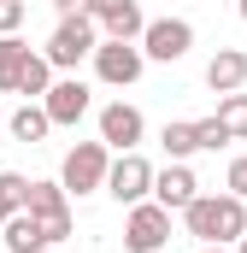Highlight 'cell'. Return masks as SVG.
<instances>
[{"label": "cell", "mask_w": 247, "mask_h": 253, "mask_svg": "<svg viewBox=\"0 0 247 253\" xmlns=\"http://www.w3.org/2000/svg\"><path fill=\"white\" fill-rule=\"evenodd\" d=\"M183 230L200 248H230L236 236H247V200H236V194H194L183 206Z\"/></svg>", "instance_id": "6da1fadb"}, {"label": "cell", "mask_w": 247, "mask_h": 253, "mask_svg": "<svg viewBox=\"0 0 247 253\" xmlns=\"http://www.w3.org/2000/svg\"><path fill=\"white\" fill-rule=\"evenodd\" d=\"M94 47H100V30H94V18H88V12H77V18H59V24H53V36H47L41 59L53 65V71H77Z\"/></svg>", "instance_id": "7a4b0ae2"}, {"label": "cell", "mask_w": 247, "mask_h": 253, "mask_svg": "<svg viewBox=\"0 0 247 253\" xmlns=\"http://www.w3.org/2000/svg\"><path fill=\"white\" fill-rule=\"evenodd\" d=\"M106 165H112V147L106 141H77L71 153H65V165H59V189L65 194H100L106 189Z\"/></svg>", "instance_id": "3957f363"}, {"label": "cell", "mask_w": 247, "mask_h": 253, "mask_svg": "<svg viewBox=\"0 0 247 253\" xmlns=\"http://www.w3.org/2000/svg\"><path fill=\"white\" fill-rule=\"evenodd\" d=\"M135 47H141V59H153V65H177L194 47V24L188 18H147V30L135 36Z\"/></svg>", "instance_id": "277c9868"}, {"label": "cell", "mask_w": 247, "mask_h": 253, "mask_svg": "<svg viewBox=\"0 0 247 253\" xmlns=\"http://www.w3.org/2000/svg\"><path fill=\"white\" fill-rule=\"evenodd\" d=\"M129 218H124V248L129 253H159L171 242V212L159 206V200H135V206H124Z\"/></svg>", "instance_id": "5b68a950"}, {"label": "cell", "mask_w": 247, "mask_h": 253, "mask_svg": "<svg viewBox=\"0 0 247 253\" xmlns=\"http://www.w3.org/2000/svg\"><path fill=\"white\" fill-rule=\"evenodd\" d=\"M24 212H30V218L41 224L47 248L71 236V194H65L59 183H30V194H24Z\"/></svg>", "instance_id": "8992f818"}, {"label": "cell", "mask_w": 247, "mask_h": 253, "mask_svg": "<svg viewBox=\"0 0 247 253\" xmlns=\"http://www.w3.org/2000/svg\"><path fill=\"white\" fill-rule=\"evenodd\" d=\"M88 59H94V77H100L106 88H135L141 71H147V59H141L135 42H106V36H100V47H94Z\"/></svg>", "instance_id": "52a82bcc"}, {"label": "cell", "mask_w": 247, "mask_h": 253, "mask_svg": "<svg viewBox=\"0 0 247 253\" xmlns=\"http://www.w3.org/2000/svg\"><path fill=\"white\" fill-rule=\"evenodd\" d=\"M106 194H112L118 206H135V200H147V194H153V165L141 159V147L112 153V165H106Z\"/></svg>", "instance_id": "ba28073f"}, {"label": "cell", "mask_w": 247, "mask_h": 253, "mask_svg": "<svg viewBox=\"0 0 247 253\" xmlns=\"http://www.w3.org/2000/svg\"><path fill=\"white\" fill-rule=\"evenodd\" d=\"M82 12L94 18V30H100L106 42H135V36L147 30V12H141V0H88Z\"/></svg>", "instance_id": "9c48e42d"}, {"label": "cell", "mask_w": 247, "mask_h": 253, "mask_svg": "<svg viewBox=\"0 0 247 253\" xmlns=\"http://www.w3.org/2000/svg\"><path fill=\"white\" fill-rule=\"evenodd\" d=\"M41 112H47L53 129L82 124V118H88V83H82V77H53L47 94H41Z\"/></svg>", "instance_id": "30bf717a"}, {"label": "cell", "mask_w": 247, "mask_h": 253, "mask_svg": "<svg viewBox=\"0 0 247 253\" xmlns=\"http://www.w3.org/2000/svg\"><path fill=\"white\" fill-rule=\"evenodd\" d=\"M141 135H147V118H141L129 100H112V106H100V141H106L112 153H129V147H141Z\"/></svg>", "instance_id": "8fae6325"}, {"label": "cell", "mask_w": 247, "mask_h": 253, "mask_svg": "<svg viewBox=\"0 0 247 253\" xmlns=\"http://www.w3.org/2000/svg\"><path fill=\"white\" fill-rule=\"evenodd\" d=\"M194 194H200V177L188 171V159H171L165 171H153V194H147V200H159L165 212H183Z\"/></svg>", "instance_id": "7c38bea8"}, {"label": "cell", "mask_w": 247, "mask_h": 253, "mask_svg": "<svg viewBox=\"0 0 247 253\" xmlns=\"http://www.w3.org/2000/svg\"><path fill=\"white\" fill-rule=\"evenodd\" d=\"M206 88H212V94H236V88H247V53H242V47H218V53H212V65H206Z\"/></svg>", "instance_id": "4fadbf2b"}, {"label": "cell", "mask_w": 247, "mask_h": 253, "mask_svg": "<svg viewBox=\"0 0 247 253\" xmlns=\"http://www.w3.org/2000/svg\"><path fill=\"white\" fill-rule=\"evenodd\" d=\"M0 242L12 253H47V236H41V224H36L30 212H12V218L0 224Z\"/></svg>", "instance_id": "5bb4252c"}, {"label": "cell", "mask_w": 247, "mask_h": 253, "mask_svg": "<svg viewBox=\"0 0 247 253\" xmlns=\"http://www.w3.org/2000/svg\"><path fill=\"white\" fill-rule=\"evenodd\" d=\"M12 141H24V147H36V141H47V112H41V100H24V106H18V112H12Z\"/></svg>", "instance_id": "9a60e30c"}, {"label": "cell", "mask_w": 247, "mask_h": 253, "mask_svg": "<svg viewBox=\"0 0 247 253\" xmlns=\"http://www.w3.org/2000/svg\"><path fill=\"white\" fill-rule=\"evenodd\" d=\"M218 124H224V135L230 141H247V94L236 88V94H218V112H212Z\"/></svg>", "instance_id": "2e32d148"}, {"label": "cell", "mask_w": 247, "mask_h": 253, "mask_svg": "<svg viewBox=\"0 0 247 253\" xmlns=\"http://www.w3.org/2000/svg\"><path fill=\"white\" fill-rule=\"evenodd\" d=\"M30 59V42H18V36H0V94H12L18 88V71Z\"/></svg>", "instance_id": "e0dca14e"}, {"label": "cell", "mask_w": 247, "mask_h": 253, "mask_svg": "<svg viewBox=\"0 0 247 253\" xmlns=\"http://www.w3.org/2000/svg\"><path fill=\"white\" fill-rule=\"evenodd\" d=\"M47 83H53V65L41 59V53H30V59H24V71H18V88H12V94L41 100V94H47Z\"/></svg>", "instance_id": "ac0fdd59"}, {"label": "cell", "mask_w": 247, "mask_h": 253, "mask_svg": "<svg viewBox=\"0 0 247 253\" xmlns=\"http://www.w3.org/2000/svg\"><path fill=\"white\" fill-rule=\"evenodd\" d=\"M159 147H165V159H188V153H200V147H194V124H183V118L165 124V129H159Z\"/></svg>", "instance_id": "d6986e66"}, {"label": "cell", "mask_w": 247, "mask_h": 253, "mask_svg": "<svg viewBox=\"0 0 247 253\" xmlns=\"http://www.w3.org/2000/svg\"><path fill=\"white\" fill-rule=\"evenodd\" d=\"M24 194H30V177H18V171H0V224H6L12 212H24Z\"/></svg>", "instance_id": "ffe728a7"}, {"label": "cell", "mask_w": 247, "mask_h": 253, "mask_svg": "<svg viewBox=\"0 0 247 253\" xmlns=\"http://www.w3.org/2000/svg\"><path fill=\"white\" fill-rule=\"evenodd\" d=\"M194 147H200V153H218V147H230L224 124H218V118H194Z\"/></svg>", "instance_id": "44dd1931"}, {"label": "cell", "mask_w": 247, "mask_h": 253, "mask_svg": "<svg viewBox=\"0 0 247 253\" xmlns=\"http://www.w3.org/2000/svg\"><path fill=\"white\" fill-rule=\"evenodd\" d=\"M224 194L247 200V153H242V159H230V171H224Z\"/></svg>", "instance_id": "7402d4cb"}, {"label": "cell", "mask_w": 247, "mask_h": 253, "mask_svg": "<svg viewBox=\"0 0 247 253\" xmlns=\"http://www.w3.org/2000/svg\"><path fill=\"white\" fill-rule=\"evenodd\" d=\"M24 12H30L24 0H0V36H18L24 30Z\"/></svg>", "instance_id": "603a6c76"}, {"label": "cell", "mask_w": 247, "mask_h": 253, "mask_svg": "<svg viewBox=\"0 0 247 253\" xmlns=\"http://www.w3.org/2000/svg\"><path fill=\"white\" fill-rule=\"evenodd\" d=\"M82 6H88V0H53V12H59V18H77Z\"/></svg>", "instance_id": "cb8c5ba5"}, {"label": "cell", "mask_w": 247, "mask_h": 253, "mask_svg": "<svg viewBox=\"0 0 247 253\" xmlns=\"http://www.w3.org/2000/svg\"><path fill=\"white\" fill-rule=\"evenodd\" d=\"M230 253H247V236H236V242H230Z\"/></svg>", "instance_id": "d4e9b609"}, {"label": "cell", "mask_w": 247, "mask_h": 253, "mask_svg": "<svg viewBox=\"0 0 247 253\" xmlns=\"http://www.w3.org/2000/svg\"><path fill=\"white\" fill-rule=\"evenodd\" d=\"M236 12H242V24H247V0H236Z\"/></svg>", "instance_id": "484cf974"}, {"label": "cell", "mask_w": 247, "mask_h": 253, "mask_svg": "<svg viewBox=\"0 0 247 253\" xmlns=\"http://www.w3.org/2000/svg\"><path fill=\"white\" fill-rule=\"evenodd\" d=\"M200 253H230V248H200Z\"/></svg>", "instance_id": "4316f807"}]
</instances>
